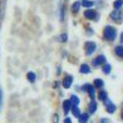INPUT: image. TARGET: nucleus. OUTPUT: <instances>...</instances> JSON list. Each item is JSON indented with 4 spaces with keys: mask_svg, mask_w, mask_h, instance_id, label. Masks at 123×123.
I'll return each mask as SVG.
<instances>
[{
    "mask_svg": "<svg viewBox=\"0 0 123 123\" xmlns=\"http://www.w3.org/2000/svg\"><path fill=\"white\" fill-rule=\"evenodd\" d=\"M116 28H113L112 26H106L105 27V31H104V36L107 41H113L116 38Z\"/></svg>",
    "mask_w": 123,
    "mask_h": 123,
    "instance_id": "obj_1",
    "label": "nucleus"
},
{
    "mask_svg": "<svg viewBox=\"0 0 123 123\" xmlns=\"http://www.w3.org/2000/svg\"><path fill=\"white\" fill-rule=\"evenodd\" d=\"M84 48H85L86 55H90V54H92L96 50V43L95 42H86L85 46H84Z\"/></svg>",
    "mask_w": 123,
    "mask_h": 123,
    "instance_id": "obj_2",
    "label": "nucleus"
},
{
    "mask_svg": "<svg viewBox=\"0 0 123 123\" xmlns=\"http://www.w3.org/2000/svg\"><path fill=\"white\" fill-rule=\"evenodd\" d=\"M105 106H106V110H107L108 113H113V112L116 111V106L112 104V102H111L108 98L105 100Z\"/></svg>",
    "mask_w": 123,
    "mask_h": 123,
    "instance_id": "obj_3",
    "label": "nucleus"
},
{
    "mask_svg": "<svg viewBox=\"0 0 123 123\" xmlns=\"http://www.w3.org/2000/svg\"><path fill=\"white\" fill-rule=\"evenodd\" d=\"M84 90H86L89 92V95H90L91 98L95 97V86H92L90 84H86V85H84Z\"/></svg>",
    "mask_w": 123,
    "mask_h": 123,
    "instance_id": "obj_4",
    "label": "nucleus"
},
{
    "mask_svg": "<svg viewBox=\"0 0 123 123\" xmlns=\"http://www.w3.org/2000/svg\"><path fill=\"white\" fill-rule=\"evenodd\" d=\"M71 83H73V76H71V75H67L65 79L63 80V86L65 89H69L71 86Z\"/></svg>",
    "mask_w": 123,
    "mask_h": 123,
    "instance_id": "obj_5",
    "label": "nucleus"
},
{
    "mask_svg": "<svg viewBox=\"0 0 123 123\" xmlns=\"http://www.w3.org/2000/svg\"><path fill=\"white\" fill-rule=\"evenodd\" d=\"M111 18H113L115 21H122V16H121V12H119L118 9H116L115 11L111 14Z\"/></svg>",
    "mask_w": 123,
    "mask_h": 123,
    "instance_id": "obj_6",
    "label": "nucleus"
},
{
    "mask_svg": "<svg viewBox=\"0 0 123 123\" xmlns=\"http://www.w3.org/2000/svg\"><path fill=\"white\" fill-rule=\"evenodd\" d=\"M105 62H106L105 55H98V57L94 60V65H95V67H98V65H101V64H104Z\"/></svg>",
    "mask_w": 123,
    "mask_h": 123,
    "instance_id": "obj_7",
    "label": "nucleus"
},
{
    "mask_svg": "<svg viewBox=\"0 0 123 123\" xmlns=\"http://www.w3.org/2000/svg\"><path fill=\"white\" fill-rule=\"evenodd\" d=\"M63 110H64V113L68 115V112L71 110V101L65 100V101L63 102Z\"/></svg>",
    "mask_w": 123,
    "mask_h": 123,
    "instance_id": "obj_8",
    "label": "nucleus"
},
{
    "mask_svg": "<svg viewBox=\"0 0 123 123\" xmlns=\"http://www.w3.org/2000/svg\"><path fill=\"white\" fill-rule=\"evenodd\" d=\"M84 15H85V17H86L87 20H94V18H96V12L94 11V10H86Z\"/></svg>",
    "mask_w": 123,
    "mask_h": 123,
    "instance_id": "obj_9",
    "label": "nucleus"
},
{
    "mask_svg": "<svg viewBox=\"0 0 123 123\" xmlns=\"http://www.w3.org/2000/svg\"><path fill=\"white\" fill-rule=\"evenodd\" d=\"M89 110H90V113H95L96 112V110H97V104L92 100L91 102H90V105H89Z\"/></svg>",
    "mask_w": 123,
    "mask_h": 123,
    "instance_id": "obj_10",
    "label": "nucleus"
},
{
    "mask_svg": "<svg viewBox=\"0 0 123 123\" xmlns=\"http://www.w3.org/2000/svg\"><path fill=\"white\" fill-rule=\"evenodd\" d=\"M90 68H89V65L87 64H83L80 67V73H83V74H89L90 73Z\"/></svg>",
    "mask_w": 123,
    "mask_h": 123,
    "instance_id": "obj_11",
    "label": "nucleus"
},
{
    "mask_svg": "<svg viewBox=\"0 0 123 123\" xmlns=\"http://www.w3.org/2000/svg\"><path fill=\"white\" fill-rule=\"evenodd\" d=\"M87 121H89V115H87V113L80 115V117H79V123H86Z\"/></svg>",
    "mask_w": 123,
    "mask_h": 123,
    "instance_id": "obj_12",
    "label": "nucleus"
},
{
    "mask_svg": "<svg viewBox=\"0 0 123 123\" xmlns=\"http://www.w3.org/2000/svg\"><path fill=\"white\" fill-rule=\"evenodd\" d=\"M94 86H95L96 89H101L102 86H104V81H102L101 79H95V81H94Z\"/></svg>",
    "mask_w": 123,
    "mask_h": 123,
    "instance_id": "obj_13",
    "label": "nucleus"
},
{
    "mask_svg": "<svg viewBox=\"0 0 123 123\" xmlns=\"http://www.w3.org/2000/svg\"><path fill=\"white\" fill-rule=\"evenodd\" d=\"M71 111H73V115L75 116V117H80V110H79V107L78 106H73L71 107Z\"/></svg>",
    "mask_w": 123,
    "mask_h": 123,
    "instance_id": "obj_14",
    "label": "nucleus"
},
{
    "mask_svg": "<svg viewBox=\"0 0 123 123\" xmlns=\"http://www.w3.org/2000/svg\"><path fill=\"white\" fill-rule=\"evenodd\" d=\"M27 79H28V81L33 83V81L36 80V74L32 73V71H30V73H27Z\"/></svg>",
    "mask_w": 123,
    "mask_h": 123,
    "instance_id": "obj_15",
    "label": "nucleus"
},
{
    "mask_svg": "<svg viewBox=\"0 0 123 123\" xmlns=\"http://www.w3.org/2000/svg\"><path fill=\"white\" fill-rule=\"evenodd\" d=\"M71 104H74V106H78L79 105V102H80V98L76 96V95H73V96H71Z\"/></svg>",
    "mask_w": 123,
    "mask_h": 123,
    "instance_id": "obj_16",
    "label": "nucleus"
},
{
    "mask_svg": "<svg viewBox=\"0 0 123 123\" xmlns=\"http://www.w3.org/2000/svg\"><path fill=\"white\" fill-rule=\"evenodd\" d=\"M116 54H117L118 57L123 58V47H122V46H118V47H116Z\"/></svg>",
    "mask_w": 123,
    "mask_h": 123,
    "instance_id": "obj_17",
    "label": "nucleus"
},
{
    "mask_svg": "<svg viewBox=\"0 0 123 123\" xmlns=\"http://www.w3.org/2000/svg\"><path fill=\"white\" fill-rule=\"evenodd\" d=\"M81 4H83V6H85V7H92L94 6V1H90V0H84Z\"/></svg>",
    "mask_w": 123,
    "mask_h": 123,
    "instance_id": "obj_18",
    "label": "nucleus"
},
{
    "mask_svg": "<svg viewBox=\"0 0 123 123\" xmlns=\"http://www.w3.org/2000/svg\"><path fill=\"white\" fill-rule=\"evenodd\" d=\"M98 98L102 100V101H105V100L107 98V92H106V91H101L100 94H98Z\"/></svg>",
    "mask_w": 123,
    "mask_h": 123,
    "instance_id": "obj_19",
    "label": "nucleus"
},
{
    "mask_svg": "<svg viewBox=\"0 0 123 123\" xmlns=\"http://www.w3.org/2000/svg\"><path fill=\"white\" fill-rule=\"evenodd\" d=\"M79 7H80V3H79V1L74 3V4H73V6H71V10H73V12H78Z\"/></svg>",
    "mask_w": 123,
    "mask_h": 123,
    "instance_id": "obj_20",
    "label": "nucleus"
},
{
    "mask_svg": "<svg viewBox=\"0 0 123 123\" xmlns=\"http://www.w3.org/2000/svg\"><path fill=\"white\" fill-rule=\"evenodd\" d=\"M102 71H104L105 74H110V73H111V65H110V64L104 65V69H102Z\"/></svg>",
    "mask_w": 123,
    "mask_h": 123,
    "instance_id": "obj_21",
    "label": "nucleus"
},
{
    "mask_svg": "<svg viewBox=\"0 0 123 123\" xmlns=\"http://www.w3.org/2000/svg\"><path fill=\"white\" fill-rule=\"evenodd\" d=\"M122 5H123V0H116V1L113 3V6H115V9H119Z\"/></svg>",
    "mask_w": 123,
    "mask_h": 123,
    "instance_id": "obj_22",
    "label": "nucleus"
},
{
    "mask_svg": "<svg viewBox=\"0 0 123 123\" xmlns=\"http://www.w3.org/2000/svg\"><path fill=\"white\" fill-rule=\"evenodd\" d=\"M58 39L60 41V42H65V41L68 39V36H67L65 33H63V35H60V36L58 37Z\"/></svg>",
    "mask_w": 123,
    "mask_h": 123,
    "instance_id": "obj_23",
    "label": "nucleus"
},
{
    "mask_svg": "<svg viewBox=\"0 0 123 123\" xmlns=\"http://www.w3.org/2000/svg\"><path fill=\"white\" fill-rule=\"evenodd\" d=\"M1 107H3V91L0 89V110H1Z\"/></svg>",
    "mask_w": 123,
    "mask_h": 123,
    "instance_id": "obj_24",
    "label": "nucleus"
},
{
    "mask_svg": "<svg viewBox=\"0 0 123 123\" xmlns=\"http://www.w3.org/2000/svg\"><path fill=\"white\" fill-rule=\"evenodd\" d=\"M102 123H111L108 119H106V118H104V119H102Z\"/></svg>",
    "mask_w": 123,
    "mask_h": 123,
    "instance_id": "obj_25",
    "label": "nucleus"
},
{
    "mask_svg": "<svg viewBox=\"0 0 123 123\" xmlns=\"http://www.w3.org/2000/svg\"><path fill=\"white\" fill-rule=\"evenodd\" d=\"M64 122H65V123H71V121H70V118H68V117L65 118V121H64Z\"/></svg>",
    "mask_w": 123,
    "mask_h": 123,
    "instance_id": "obj_26",
    "label": "nucleus"
},
{
    "mask_svg": "<svg viewBox=\"0 0 123 123\" xmlns=\"http://www.w3.org/2000/svg\"><path fill=\"white\" fill-rule=\"evenodd\" d=\"M121 42L123 43V32H122V35H121Z\"/></svg>",
    "mask_w": 123,
    "mask_h": 123,
    "instance_id": "obj_27",
    "label": "nucleus"
},
{
    "mask_svg": "<svg viewBox=\"0 0 123 123\" xmlns=\"http://www.w3.org/2000/svg\"><path fill=\"white\" fill-rule=\"evenodd\" d=\"M122 118H123V113H122Z\"/></svg>",
    "mask_w": 123,
    "mask_h": 123,
    "instance_id": "obj_28",
    "label": "nucleus"
}]
</instances>
